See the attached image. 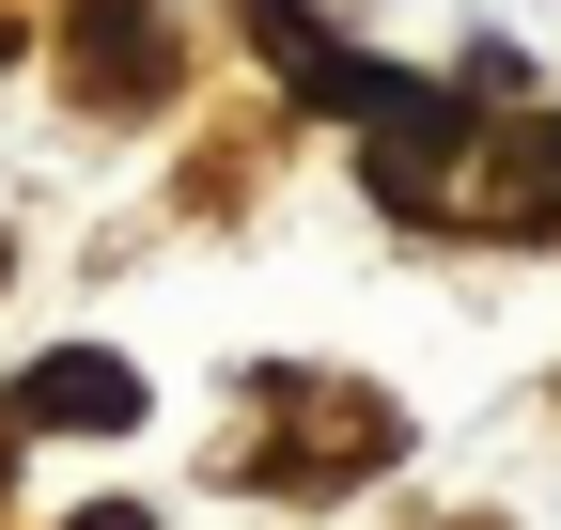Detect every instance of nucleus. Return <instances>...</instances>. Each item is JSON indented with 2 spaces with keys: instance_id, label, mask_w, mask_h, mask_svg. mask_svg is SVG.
I'll return each instance as SVG.
<instances>
[{
  "instance_id": "1",
  "label": "nucleus",
  "mask_w": 561,
  "mask_h": 530,
  "mask_svg": "<svg viewBox=\"0 0 561 530\" xmlns=\"http://www.w3.org/2000/svg\"><path fill=\"white\" fill-rule=\"evenodd\" d=\"M16 422H47V437H125V422H140V375L94 359V344H62V359L16 375Z\"/></svg>"
},
{
  "instance_id": "2",
  "label": "nucleus",
  "mask_w": 561,
  "mask_h": 530,
  "mask_svg": "<svg viewBox=\"0 0 561 530\" xmlns=\"http://www.w3.org/2000/svg\"><path fill=\"white\" fill-rule=\"evenodd\" d=\"M62 530H157V515H125V499H94V515H62Z\"/></svg>"
}]
</instances>
